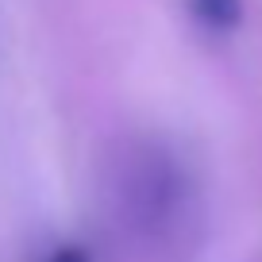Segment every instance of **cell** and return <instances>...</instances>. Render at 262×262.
<instances>
[{
	"mask_svg": "<svg viewBox=\"0 0 262 262\" xmlns=\"http://www.w3.org/2000/svg\"><path fill=\"white\" fill-rule=\"evenodd\" d=\"M42 262H93V258H89V251L77 247V243H58V247H50V254Z\"/></svg>",
	"mask_w": 262,
	"mask_h": 262,
	"instance_id": "2",
	"label": "cell"
},
{
	"mask_svg": "<svg viewBox=\"0 0 262 262\" xmlns=\"http://www.w3.org/2000/svg\"><path fill=\"white\" fill-rule=\"evenodd\" d=\"M193 12L212 31H231L243 16V0H193Z\"/></svg>",
	"mask_w": 262,
	"mask_h": 262,
	"instance_id": "1",
	"label": "cell"
}]
</instances>
